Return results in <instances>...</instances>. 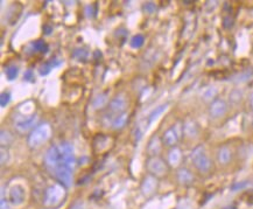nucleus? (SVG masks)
<instances>
[{
  "label": "nucleus",
  "instance_id": "2eb2a0df",
  "mask_svg": "<svg viewBox=\"0 0 253 209\" xmlns=\"http://www.w3.org/2000/svg\"><path fill=\"white\" fill-rule=\"evenodd\" d=\"M217 159L222 165H226V164L230 163L232 159V152L230 148L226 147V146H222L217 152Z\"/></svg>",
  "mask_w": 253,
  "mask_h": 209
},
{
  "label": "nucleus",
  "instance_id": "1a4fd4ad",
  "mask_svg": "<svg viewBox=\"0 0 253 209\" xmlns=\"http://www.w3.org/2000/svg\"><path fill=\"white\" fill-rule=\"evenodd\" d=\"M228 112V104L224 100H217L213 101L209 107V113L213 118H221L223 116H225V113Z\"/></svg>",
  "mask_w": 253,
  "mask_h": 209
},
{
  "label": "nucleus",
  "instance_id": "5701e85b",
  "mask_svg": "<svg viewBox=\"0 0 253 209\" xmlns=\"http://www.w3.org/2000/svg\"><path fill=\"white\" fill-rule=\"evenodd\" d=\"M144 42H145V37L141 34H136L135 37H132L130 41V44L132 48L135 49H139L141 48L142 46H144Z\"/></svg>",
  "mask_w": 253,
  "mask_h": 209
},
{
  "label": "nucleus",
  "instance_id": "bb28decb",
  "mask_svg": "<svg viewBox=\"0 0 253 209\" xmlns=\"http://www.w3.org/2000/svg\"><path fill=\"white\" fill-rule=\"evenodd\" d=\"M144 8H145V11L147 12V13L152 14V13H154V12H156V4H153V2H146Z\"/></svg>",
  "mask_w": 253,
  "mask_h": 209
},
{
  "label": "nucleus",
  "instance_id": "412c9836",
  "mask_svg": "<svg viewBox=\"0 0 253 209\" xmlns=\"http://www.w3.org/2000/svg\"><path fill=\"white\" fill-rule=\"evenodd\" d=\"M18 74H19V69H18V67L16 64H11L8 65V67H6L5 69V75H6V79L8 81H14L18 77Z\"/></svg>",
  "mask_w": 253,
  "mask_h": 209
},
{
  "label": "nucleus",
  "instance_id": "dca6fc26",
  "mask_svg": "<svg viewBox=\"0 0 253 209\" xmlns=\"http://www.w3.org/2000/svg\"><path fill=\"white\" fill-rule=\"evenodd\" d=\"M147 150H148V153H150V156L157 157L159 152L161 151V140H160L159 137L156 136L151 139Z\"/></svg>",
  "mask_w": 253,
  "mask_h": 209
},
{
  "label": "nucleus",
  "instance_id": "7ed1b4c3",
  "mask_svg": "<svg viewBox=\"0 0 253 209\" xmlns=\"http://www.w3.org/2000/svg\"><path fill=\"white\" fill-rule=\"evenodd\" d=\"M52 136V127L49 124L44 123L39 125L32 131V133L28 137V145L32 148H38L44 143H47Z\"/></svg>",
  "mask_w": 253,
  "mask_h": 209
},
{
  "label": "nucleus",
  "instance_id": "423d86ee",
  "mask_svg": "<svg viewBox=\"0 0 253 209\" xmlns=\"http://www.w3.org/2000/svg\"><path fill=\"white\" fill-rule=\"evenodd\" d=\"M38 121L39 117L37 113H25V115L17 116L16 119H14V125H16V129L19 132L25 133L29 129H32L38 123Z\"/></svg>",
  "mask_w": 253,
  "mask_h": 209
},
{
  "label": "nucleus",
  "instance_id": "b1692460",
  "mask_svg": "<svg viewBox=\"0 0 253 209\" xmlns=\"http://www.w3.org/2000/svg\"><path fill=\"white\" fill-rule=\"evenodd\" d=\"M73 56H74V58H75V59L79 60V61H83V60H85L86 58H88V53H86L84 49L78 48V49L74 50Z\"/></svg>",
  "mask_w": 253,
  "mask_h": 209
},
{
  "label": "nucleus",
  "instance_id": "4468645a",
  "mask_svg": "<svg viewBox=\"0 0 253 209\" xmlns=\"http://www.w3.org/2000/svg\"><path fill=\"white\" fill-rule=\"evenodd\" d=\"M182 161V152L178 147H173L168 153V163L172 167H177Z\"/></svg>",
  "mask_w": 253,
  "mask_h": 209
},
{
  "label": "nucleus",
  "instance_id": "ddd939ff",
  "mask_svg": "<svg viewBox=\"0 0 253 209\" xmlns=\"http://www.w3.org/2000/svg\"><path fill=\"white\" fill-rule=\"evenodd\" d=\"M61 64H62L61 60H58L56 58L52 59V60H49V61H47L46 63H43L42 65H41L40 69H39V73H40L41 76H46V75H48V74L53 69H54V68L58 67V65H61Z\"/></svg>",
  "mask_w": 253,
  "mask_h": 209
},
{
  "label": "nucleus",
  "instance_id": "cd10ccee",
  "mask_svg": "<svg viewBox=\"0 0 253 209\" xmlns=\"http://www.w3.org/2000/svg\"><path fill=\"white\" fill-rule=\"evenodd\" d=\"M11 202L8 200H5L4 196L1 198V209H11Z\"/></svg>",
  "mask_w": 253,
  "mask_h": 209
},
{
  "label": "nucleus",
  "instance_id": "9b49d317",
  "mask_svg": "<svg viewBox=\"0 0 253 209\" xmlns=\"http://www.w3.org/2000/svg\"><path fill=\"white\" fill-rule=\"evenodd\" d=\"M126 105H127L126 98L124 97V95H119V96L113 98L111 101V103H110L109 105V109L110 111L113 113H117L119 116L121 115V113H124L125 109H126Z\"/></svg>",
  "mask_w": 253,
  "mask_h": 209
},
{
  "label": "nucleus",
  "instance_id": "c85d7f7f",
  "mask_svg": "<svg viewBox=\"0 0 253 209\" xmlns=\"http://www.w3.org/2000/svg\"><path fill=\"white\" fill-rule=\"evenodd\" d=\"M25 80H33V75H32V70H27L25 73Z\"/></svg>",
  "mask_w": 253,
  "mask_h": 209
},
{
  "label": "nucleus",
  "instance_id": "6ab92c4d",
  "mask_svg": "<svg viewBox=\"0 0 253 209\" xmlns=\"http://www.w3.org/2000/svg\"><path fill=\"white\" fill-rule=\"evenodd\" d=\"M183 132L186 133L188 137H195L196 134L198 133L197 124H196L195 122H193V121L187 122V123L184 124V126H183Z\"/></svg>",
  "mask_w": 253,
  "mask_h": 209
},
{
  "label": "nucleus",
  "instance_id": "6e6552de",
  "mask_svg": "<svg viewBox=\"0 0 253 209\" xmlns=\"http://www.w3.org/2000/svg\"><path fill=\"white\" fill-rule=\"evenodd\" d=\"M26 198L25 188L20 185H16L10 189V194H8V201L11 202L12 206H20L23 204Z\"/></svg>",
  "mask_w": 253,
  "mask_h": 209
},
{
  "label": "nucleus",
  "instance_id": "f03ea898",
  "mask_svg": "<svg viewBox=\"0 0 253 209\" xmlns=\"http://www.w3.org/2000/svg\"><path fill=\"white\" fill-rule=\"evenodd\" d=\"M65 199V187L61 184H55L49 186L44 190L43 194V205L46 207L54 208L58 207L63 202Z\"/></svg>",
  "mask_w": 253,
  "mask_h": 209
},
{
  "label": "nucleus",
  "instance_id": "f8f14e48",
  "mask_svg": "<svg viewBox=\"0 0 253 209\" xmlns=\"http://www.w3.org/2000/svg\"><path fill=\"white\" fill-rule=\"evenodd\" d=\"M177 180L182 186H190L194 184V174L188 168H180L177 171Z\"/></svg>",
  "mask_w": 253,
  "mask_h": 209
},
{
  "label": "nucleus",
  "instance_id": "f3484780",
  "mask_svg": "<svg viewBox=\"0 0 253 209\" xmlns=\"http://www.w3.org/2000/svg\"><path fill=\"white\" fill-rule=\"evenodd\" d=\"M127 121H129V115H127L126 112H124V113H121V115L117 116V117L113 119V122H112L113 129H115V130L123 129V127L125 126V124L127 123Z\"/></svg>",
  "mask_w": 253,
  "mask_h": 209
},
{
  "label": "nucleus",
  "instance_id": "aec40b11",
  "mask_svg": "<svg viewBox=\"0 0 253 209\" xmlns=\"http://www.w3.org/2000/svg\"><path fill=\"white\" fill-rule=\"evenodd\" d=\"M108 97H109V95L106 94V92L105 94L98 95V96L94 100V102H92V106H94V109L98 110L105 105V104L108 103Z\"/></svg>",
  "mask_w": 253,
  "mask_h": 209
},
{
  "label": "nucleus",
  "instance_id": "393cba45",
  "mask_svg": "<svg viewBox=\"0 0 253 209\" xmlns=\"http://www.w3.org/2000/svg\"><path fill=\"white\" fill-rule=\"evenodd\" d=\"M216 95H217V90H216V88H209V89H207V91L204 92V95H203V100H205V101L214 100V98L216 97ZM214 101H215V100H214Z\"/></svg>",
  "mask_w": 253,
  "mask_h": 209
},
{
  "label": "nucleus",
  "instance_id": "9d476101",
  "mask_svg": "<svg viewBox=\"0 0 253 209\" xmlns=\"http://www.w3.org/2000/svg\"><path fill=\"white\" fill-rule=\"evenodd\" d=\"M157 178L154 177V175H147V177L144 178L141 183V192L145 196H152L154 193L156 192L157 189Z\"/></svg>",
  "mask_w": 253,
  "mask_h": 209
},
{
  "label": "nucleus",
  "instance_id": "20e7f679",
  "mask_svg": "<svg viewBox=\"0 0 253 209\" xmlns=\"http://www.w3.org/2000/svg\"><path fill=\"white\" fill-rule=\"evenodd\" d=\"M192 160L194 166L196 167V169L201 173H208L211 169V166H213L211 159L207 154V152H205L204 147L202 145L197 146V147H195L194 150H193Z\"/></svg>",
  "mask_w": 253,
  "mask_h": 209
},
{
  "label": "nucleus",
  "instance_id": "0eeeda50",
  "mask_svg": "<svg viewBox=\"0 0 253 209\" xmlns=\"http://www.w3.org/2000/svg\"><path fill=\"white\" fill-rule=\"evenodd\" d=\"M183 133V127L181 126L180 123L173 125L172 127L166 131L162 136V143L166 146L169 147H175V145L177 144L178 140L181 138V134Z\"/></svg>",
  "mask_w": 253,
  "mask_h": 209
},
{
  "label": "nucleus",
  "instance_id": "f257e3e1",
  "mask_svg": "<svg viewBox=\"0 0 253 209\" xmlns=\"http://www.w3.org/2000/svg\"><path fill=\"white\" fill-rule=\"evenodd\" d=\"M44 165L62 186L69 188L74 183L76 158L70 143L63 142L48 148L44 156Z\"/></svg>",
  "mask_w": 253,
  "mask_h": 209
},
{
  "label": "nucleus",
  "instance_id": "39448f33",
  "mask_svg": "<svg viewBox=\"0 0 253 209\" xmlns=\"http://www.w3.org/2000/svg\"><path fill=\"white\" fill-rule=\"evenodd\" d=\"M147 169L156 178H162L168 173V164L160 157H152L147 161Z\"/></svg>",
  "mask_w": 253,
  "mask_h": 209
},
{
  "label": "nucleus",
  "instance_id": "c756f323",
  "mask_svg": "<svg viewBox=\"0 0 253 209\" xmlns=\"http://www.w3.org/2000/svg\"><path fill=\"white\" fill-rule=\"evenodd\" d=\"M250 105H251V107L253 109V92L250 95Z\"/></svg>",
  "mask_w": 253,
  "mask_h": 209
},
{
  "label": "nucleus",
  "instance_id": "a211bd4d",
  "mask_svg": "<svg viewBox=\"0 0 253 209\" xmlns=\"http://www.w3.org/2000/svg\"><path fill=\"white\" fill-rule=\"evenodd\" d=\"M167 107L168 104H162V105L156 107V109L150 113V116H148V124H152L154 121H156V119L159 118V116H161L162 113L167 110Z\"/></svg>",
  "mask_w": 253,
  "mask_h": 209
},
{
  "label": "nucleus",
  "instance_id": "a878e982",
  "mask_svg": "<svg viewBox=\"0 0 253 209\" xmlns=\"http://www.w3.org/2000/svg\"><path fill=\"white\" fill-rule=\"evenodd\" d=\"M10 101H11L10 92H2L1 96H0V105L5 107L8 103H10Z\"/></svg>",
  "mask_w": 253,
  "mask_h": 209
},
{
  "label": "nucleus",
  "instance_id": "4be33fe9",
  "mask_svg": "<svg viewBox=\"0 0 253 209\" xmlns=\"http://www.w3.org/2000/svg\"><path fill=\"white\" fill-rule=\"evenodd\" d=\"M32 47H33V49L35 50V52L42 53V54H46V53L49 50L48 44L44 42L43 40L33 41V42H32Z\"/></svg>",
  "mask_w": 253,
  "mask_h": 209
}]
</instances>
